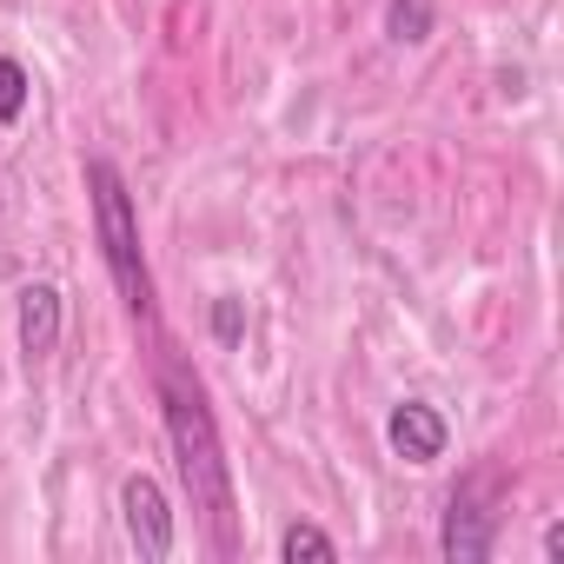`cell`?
<instances>
[{
    "mask_svg": "<svg viewBox=\"0 0 564 564\" xmlns=\"http://www.w3.org/2000/svg\"><path fill=\"white\" fill-rule=\"evenodd\" d=\"M120 511H127V538H133V551H140L147 564H160V557L173 551V505H166L160 478L133 471V478L120 485Z\"/></svg>",
    "mask_w": 564,
    "mask_h": 564,
    "instance_id": "277c9868",
    "label": "cell"
},
{
    "mask_svg": "<svg viewBox=\"0 0 564 564\" xmlns=\"http://www.w3.org/2000/svg\"><path fill=\"white\" fill-rule=\"evenodd\" d=\"M213 339L219 346H239L246 339V306L239 300H213Z\"/></svg>",
    "mask_w": 564,
    "mask_h": 564,
    "instance_id": "30bf717a",
    "label": "cell"
},
{
    "mask_svg": "<svg viewBox=\"0 0 564 564\" xmlns=\"http://www.w3.org/2000/svg\"><path fill=\"white\" fill-rule=\"evenodd\" d=\"M87 193H94V232L107 252V272L133 313H153V279H147V252H140V219H133V193L120 180L113 160H87Z\"/></svg>",
    "mask_w": 564,
    "mask_h": 564,
    "instance_id": "7a4b0ae2",
    "label": "cell"
},
{
    "mask_svg": "<svg viewBox=\"0 0 564 564\" xmlns=\"http://www.w3.org/2000/svg\"><path fill=\"white\" fill-rule=\"evenodd\" d=\"M160 405H166V438H173L180 485H186L193 511H206L213 544L232 551V471H226V452H219V432H213L206 392H199L180 366H160Z\"/></svg>",
    "mask_w": 564,
    "mask_h": 564,
    "instance_id": "6da1fadb",
    "label": "cell"
},
{
    "mask_svg": "<svg viewBox=\"0 0 564 564\" xmlns=\"http://www.w3.org/2000/svg\"><path fill=\"white\" fill-rule=\"evenodd\" d=\"M386 34L392 41H425L432 34V0H392V8H386Z\"/></svg>",
    "mask_w": 564,
    "mask_h": 564,
    "instance_id": "ba28073f",
    "label": "cell"
},
{
    "mask_svg": "<svg viewBox=\"0 0 564 564\" xmlns=\"http://www.w3.org/2000/svg\"><path fill=\"white\" fill-rule=\"evenodd\" d=\"M491 491H498V471H491V465L471 471V478L452 491V505H445V531H438V544H445L452 564H485V557H491V538H498Z\"/></svg>",
    "mask_w": 564,
    "mask_h": 564,
    "instance_id": "3957f363",
    "label": "cell"
},
{
    "mask_svg": "<svg viewBox=\"0 0 564 564\" xmlns=\"http://www.w3.org/2000/svg\"><path fill=\"white\" fill-rule=\"evenodd\" d=\"M386 438H392V452H399L405 465H432V458H445V445H452V425H445V412H438V405H425V399H405V405H392V419H386Z\"/></svg>",
    "mask_w": 564,
    "mask_h": 564,
    "instance_id": "5b68a950",
    "label": "cell"
},
{
    "mask_svg": "<svg viewBox=\"0 0 564 564\" xmlns=\"http://www.w3.org/2000/svg\"><path fill=\"white\" fill-rule=\"evenodd\" d=\"M279 557H293V564H300V557L333 564V557H339V544H333L319 524H286V538H279Z\"/></svg>",
    "mask_w": 564,
    "mask_h": 564,
    "instance_id": "52a82bcc",
    "label": "cell"
},
{
    "mask_svg": "<svg viewBox=\"0 0 564 564\" xmlns=\"http://www.w3.org/2000/svg\"><path fill=\"white\" fill-rule=\"evenodd\" d=\"M54 346H61V293L47 279H34V286H21V352L47 359Z\"/></svg>",
    "mask_w": 564,
    "mask_h": 564,
    "instance_id": "8992f818",
    "label": "cell"
},
{
    "mask_svg": "<svg viewBox=\"0 0 564 564\" xmlns=\"http://www.w3.org/2000/svg\"><path fill=\"white\" fill-rule=\"evenodd\" d=\"M28 113V67L0 54V127H14Z\"/></svg>",
    "mask_w": 564,
    "mask_h": 564,
    "instance_id": "9c48e42d",
    "label": "cell"
}]
</instances>
